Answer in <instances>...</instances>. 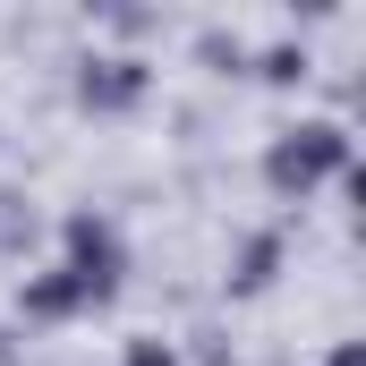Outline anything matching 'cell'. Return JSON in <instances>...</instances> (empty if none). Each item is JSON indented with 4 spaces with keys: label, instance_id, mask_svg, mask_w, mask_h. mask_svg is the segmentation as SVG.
Instances as JSON below:
<instances>
[{
    "label": "cell",
    "instance_id": "6da1fadb",
    "mask_svg": "<svg viewBox=\"0 0 366 366\" xmlns=\"http://www.w3.org/2000/svg\"><path fill=\"white\" fill-rule=\"evenodd\" d=\"M137 366H162V358H137Z\"/></svg>",
    "mask_w": 366,
    "mask_h": 366
}]
</instances>
